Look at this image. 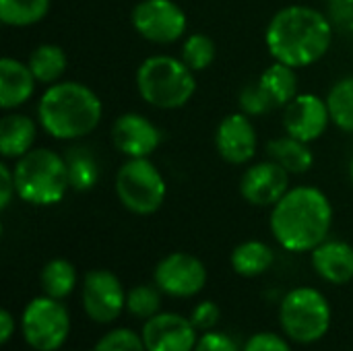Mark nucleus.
I'll list each match as a JSON object with an SVG mask.
<instances>
[{"label":"nucleus","mask_w":353,"mask_h":351,"mask_svg":"<svg viewBox=\"0 0 353 351\" xmlns=\"http://www.w3.org/2000/svg\"><path fill=\"white\" fill-rule=\"evenodd\" d=\"M308 145L310 143L285 134L267 143V155L290 174H306L314 166V153Z\"/></svg>","instance_id":"obj_20"},{"label":"nucleus","mask_w":353,"mask_h":351,"mask_svg":"<svg viewBox=\"0 0 353 351\" xmlns=\"http://www.w3.org/2000/svg\"><path fill=\"white\" fill-rule=\"evenodd\" d=\"M333 25L353 31V0H329V14Z\"/></svg>","instance_id":"obj_35"},{"label":"nucleus","mask_w":353,"mask_h":351,"mask_svg":"<svg viewBox=\"0 0 353 351\" xmlns=\"http://www.w3.org/2000/svg\"><path fill=\"white\" fill-rule=\"evenodd\" d=\"M240 112H244L246 116H263L269 114L275 103L271 101V97L267 95V91L261 87V83H250L240 91Z\"/></svg>","instance_id":"obj_31"},{"label":"nucleus","mask_w":353,"mask_h":351,"mask_svg":"<svg viewBox=\"0 0 353 351\" xmlns=\"http://www.w3.org/2000/svg\"><path fill=\"white\" fill-rule=\"evenodd\" d=\"M161 296L163 292L157 285H134L126 292V312L134 319L149 321L151 317L161 312Z\"/></svg>","instance_id":"obj_29"},{"label":"nucleus","mask_w":353,"mask_h":351,"mask_svg":"<svg viewBox=\"0 0 353 351\" xmlns=\"http://www.w3.org/2000/svg\"><path fill=\"white\" fill-rule=\"evenodd\" d=\"M66 166H68V178L70 188L77 192L91 190L99 180V166L93 157V153L85 147H70L64 153Z\"/></svg>","instance_id":"obj_25"},{"label":"nucleus","mask_w":353,"mask_h":351,"mask_svg":"<svg viewBox=\"0 0 353 351\" xmlns=\"http://www.w3.org/2000/svg\"><path fill=\"white\" fill-rule=\"evenodd\" d=\"M217 56V46L207 33H192L182 41V52L180 58L194 70H207Z\"/></svg>","instance_id":"obj_28"},{"label":"nucleus","mask_w":353,"mask_h":351,"mask_svg":"<svg viewBox=\"0 0 353 351\" xmlns=\"http://www.w3.org/2000/svg\"><path fill=\"white\" fill-rule=\"evenodd\" d=\"M219 319H221V312H219V306L211 300H203L199 302L192 312H190V321L192 325L199 329V333H207V331H215V327L219 325Z\"/></svg>","instance_id":"obj_32"},{"label":"nucleus","mask_w":353,"mask_h":351,"mask_svg":"<svg viewBox=\"0 0 353 351\" xmlns=\"http://www.w3.org/2000/svg\"><path fill=\"white\" fill-rule=\"evenodd\" d=\"M112 143L128 159L151 157L161 145V130L147 116L126 112L112 126Z\"/></svg>","instance_id":"obj_15"},{"label":"nucleus","mask_w":353,"mask_h":351,"mask_svg":"<svg viewBox=\"0 0 353 351\" xmlns=\"http://www.w3.org/2000/svg\"><path fill=\"white\" fill-rule=\"evenodd\" d=\"M331 124V112L327 99L314 93H298L283 108L285 134L304 143L319 141Z\"/></svg>","instance_id":"obj_13"},{"label":"nucleus","mask_w":353,"mask_h":351,"mask_svg":"<svg viewBox=\"0 0 353 351\" xmlns=\"http://www.w3.org/2000/svg\"><path fill=\"white\" fill-rule=\"evenodd\" d=\"M261 87L267 91L275 108H285L296 95H298V72L294 66H288L283 62L271 64L261 77H259Z\"/></svg>","instance_id":"obj_22"},{"label":"nucleus","mask_w":353,"mask_h":351,"mask_svg":"<svg viewBox=\"0 0 353 351\" xmlns=\"http://www.w3.org/2000/svg\"><path fill=\"white\" fill-rule=\"evenodd\" d=\"M103 116L99 95L77 81L48 85L37 103L39 126L58 141H79L91 134Z\"/></svg>","instance_id":"obj_3"},{"label":"nucleus","mask_w":353,"mask_h":351,"mask_svg":"<svg viewBox=\"0 0 353 351\" xmlns=\"http://www.w3.org/2000/svg\"><path fill=\"white\" fill-rule=\"evenodd\" d=\"M17 197L33 207H52L64 201L70 190L68 166L64 155L39 147L17 159L14 168Z\"/></svg>","instance_id":"obj_4"},{"label":"nucleus","mask_w":353,"mask_h":351,"mask_svg":"<svg viewBox=\"0 0 353 351\" xmlns=\"http://www.w3.org/2000/svg\"><path fill=\"white\" fill-rule=\"evenodd\" d=\"M12 197H17L14 172L6 161H2L0 163V209L2 211L8 209V205L12 203Z\"/></svg>","instance_id":"obj_36"},{"label":"nucleus","mask_w":353,"mask_h":351,"mask_svg":"<svg viewBox=\"0 0 353 351\" xmlns=\"http://www.w3.org/2000/svg\"><path fill=\"white\" fill-rule=\"evenodd\" d=\"M77 269L70 261L66 259H52L50 263L43 265L41 275H39V283L46 296L56 298V300H64L68 298L74 288H77Z\"/></svg>","instance_id":"obj_24"},{"label":"nucleus","mask_w":353,"mask_h":351,"mask_svg":"<svg viewBox=\"0 0 353 351\" xmlns=\"http://www.w3.org/2000/svg\"><path fill=\"white\" fill-rule=\"evenodd\" d=\"M256 128L244 112L221 118L215 128V149L223 161L232 166H246L256 155Z\"/></svg>","instance_id":"obj_14"},{"label":"nucleus","mask_w":353,"mask_h":351,"mask_svg":"<svg viewBox=\"0 0 353 351\" xmlns=\"http://www.w3.org/2000/svg\"><path fill=\"white\" fill-rule=\"evenodd\" d=\"M52 0H0V21L8 27H31L43 21Z\"/></svg>","instance_id":"obj_26"},{"label":"nucleus","mask_w":353,"mask_h":351,"mask_svg":"<svg viewBox=\"0 0 353 351\" xmlns=\"http://www.w3.org/2000/svg\"><path fill=\"white\" fill-rule=\"evenodd\" d=\"M271 234L288 252H312L333 228V205L316 186L290 188L271 207Z\"/></svg>","instance_id":"obj_2"},{"label":"nucleus","mask_w":353,"mask_h":351,"mask_svg":"<svg viewBox=\"0 0 353 351\" xmlns=\"http://www.w3.org/2000/svg\"><path fill=\"white\" fill-rule=\"evenodd\" d=\"M116 197L134 215H153L168 197V184L159 168L149 159H126L116 174Z\"/></svg>","instance_id":"obj_7"},{"label":"nucleus","mask_w":353,"mask_h":351,"mask_svg":"<svg viewBox=\"0 0 353 351\" xmlns=\"http://www.w3.org/2000/svg\"><path fill=\"white\" fill-rule=\"evenodd\" d=\"M37 124L25 114H6L0 120V155L4 159H19L33 149Z\"/></svg>","instance_id":"obj_19"},{"label":"nucleus","mask_w":353,"mask_h":351,"mask_svg":"<svg viewBox=\"0 0 353 351\" xmlns=\"http://www.w3.org/2000/svg\"><path fill=\"white\" fill-rule=\"evenodd\" d=\"M350 178H352V182H353V157H352V163H350Z\"/></svg>","instance_id":"obj_38"},{"label":"nucleus","mask_w":353,"mask_h":351,"mask_svg":"<svg viewBox=\"0 0 353 351\" xmlns=\"http://www.w3.org/2000/svg\"><path fill=\"white\" fill-rule=\"evenodd\" d=\"M327 106L331 112V122L345 132H353V77L339 79L331 87Z\"/></svg>","instance_id":"obj_27"},{"label":"nucleus","mask_w":353,"mask_h":351,"mask_svg":"<svg viewBox=\"0 0 353 351\" xmlns=\"http://www.w3.org/2000/svg\"><path fill=\"white\" fill-rule=\"evenodd\" d=\"M137 33L151 43H174L188 27L186 12L174 0H141L130 14Z\"/></svg>","instance_id":"obj_9"},{"label":"nucleus","mask_w":353,"mask_h":351,"mask_svg":"<svg viewBox=\"0 0 353 351\" xmlns=\"http://www.w3.org/2000/svg\"><path fill=\"white\" fill-rule=\"evenodd\" d=\"M196 72L176 56H149L137 68V91L157 110L184 108L196 93Z\"/></svg>","instance_id":"obj_5"},{"label":"nucleus","mask_w":353,"mask_h":351,"mask_svg":"<svg viewBox=\"0 0 353 351\" xmlns=\"http://www.w3.org/2000/svg\"><path fill=\"white\" fill-rule=\"evenodd\" d=\"M14 331H17V321H14V317L10 314L8 308H2V310H0V343L6 345V343L12 339Z\"/></svg>","instance_id":"obj_37"},{"label":"nucleus","mask_w":353,"mask_h":351,"mask_svg":"<svg viewBox=\"0 0 353 351\" xmlns=\"http://www.w3.org/2000/svg\"><path fill=\"white\" fill-rule=\"evenodd\" d=\"M269 54L288 66L304 68L327 56L333 43L331 19L306 4H290L277 10L265 31Z\"/></svg>","instance_id":"obj_1"},{"label":"nucleus","mask_w":353,"mask_h":351,"mask_svg":"<svg viewBox=\"0 0 353 351\" xmlns=\"http://www.w3.org/2000/svg\"><path fill=\"white\" fill-rule=\"evenodd\" d=\"M37 79L27 62L4 56L0 60V108L4 112L25 106L35 93Z\"/></svg>","instance_id":"obj_18"},{"label":"nucleus","mask_w":353,"mask_h":351,"mask_svg":"<svg viewBox=\"0 0 353 351\" xmlns=\"http://www.w3.org/2000/svg\"><path fill=\"white\" fill-rule=\"evenodd\" d=\"M312 269L321 279L333 285H345L353 279V246L343 240H325L310 252Z\"/></svg>","instance_id":"obj_17"},{"label":"nucleus","mask_w":353,"mask_h":351,"mask_svg":"<svg viewBox=\"0 0 353 351\" xmlns=\"http://www.w3.org/2000/svg\"><path fill=\"white\" fill-rule=\"evenodd\" d=\"M242 351H292V348H290L288 337L271 333V331H263V333L252 335L244 343Z\"/></svg>","instance_id":"obj_33"},{"label":"nucleus","mask_w":353,"mask_h":351,"mask_svg":"<svg viewBox=\"0 0 353 351\" xmlns=\"http://www.w3.org/2000/svg\"><path fill=\"white\" fill-rule=\"evenodd\" d=\"M21 335L35 351H58L70 335V314L62 300L39 296L27 302L21 314Z\"/></svg>","instance_id":"obj_8"},{"label":"nucleus","mask_w":353,"mask_h":351,"mask_svg":"<svg viewBox=\"0 0 353 351\" xmlns=\"http://www.w3.org/2000/svg\"><path fill=\"white\" fill-rule=\"evenodd\" d=\"M81 302L85 314L97 325H110L126 310V290L116 273L93 269L83 277Z\"/></svg>","instance_id":"obj_10"},{"label":"nucleus","mask_w":353,"mask_h":351,"mask_svg":"<svg viewBox=\"0 0 353 351\" xmlns=\"http://www.w3.org/2000/svg\"><path fill=\"white\" fill-rule=\"evenodd\" d=\"M194 351H242V350L238 348V343H236L230 335H225V333H221V331H207V333H203V335L199 337Z\"/></svg>","instance_id":"obj_34"},{"label":"nucleus","mask_w":353,"mask_h":351,"mask_svg":"<svg viewBox=\"0 0 353 351\" xmlns=\"http://www.w3.org/2000/svg\"><path fill=\"white\" fill-rule=\"evenodd\" d=\"M155 285L170 298H194L207 285L205 263L188 252H172L163 257L153 271Z\"/></svg>","instance_id":"obj_11"},{"label":"nucleus","mask_w":353,"mask_h":351,"mask_svg":"<svg viewBox=\"0 0 353 351\" xmlns=\"http://www.w3.org/2000/svg\"><path fill=\"white\" fill-rule=\"evenodd\" d=\"M27 64H29L31 72L35 74L37 83L54 85L66 72L68 58H66V52L60 46H56V43H41V46H37L29 54Z\"/></svg>","instance_id":"obj_23"},{"label":"nucleus","mask_w":353,"mask_h":351,"mask_svg":"<svg viewBox=\"0 0 353 351\" xmlns=\"http://www.w3.org/2000/svg\"><path fill=\"white\" fill-rule=\"evenodd\" d=\"M230 263H232V269L240 277L252 279V277L267 273L273 267L275 252L269 244H265L261 240H246L232 250Z\"/></svg>","instance_id":"obj_21"},{"label":"nucleus","mask_w":353,"mask_h":351,"mask_svg":"<svg viewBox=\"0 0 353 351\" xmlns=\"http://www.w3.org/2000/svg\"><path fill=\"white\" fill-rule=\"evenodd\" d=\"M331 323V302L314 288H294L279 304V325L283 335L298 345H312L321 341L329 333Z\"/></svg>","instance_id":"obj_6"},{"label":"nucleus","mask_w":353,"mask_h":351,"mask_svg":"<svg viewBox=\"0 0 353 351\" xmlns=\"http://www.w3.org/2000/svg\"><path fill=\"white\" fill-rule=\"evenodd\" d=\"M290 172L273 159L250 166L240 180V194L254 207H273L290 190Z\"/></svg>","instance_id":"obj_16"},{"label":"nucleus","mask_w":353,"mask_h":351,"mask_svg":"<svg viewBox=\"0 0 353 351\" xmlns=\"http://www.w3.org/2000/svg\"><path fill=\"white\" fill-rule=\"evenodd\" d=\"M91 351H147L141 333H134L132 329H112L108 331Z\"/></svg>","instance_id":"obj_30"},{"label":"nucleus","mask_w":353,"mask_h":351,"mask_svg":"<svg viewBox=\"0 0 353 351\" xmlns=\"http://www.w3.org/2000/svg\"><path fill=\"white\" fill-rule=\"evenodd\" d=\"M141 337L147 351H194L199 329L190 317L178 312H159L145 321Z\"/></svg>","instance_id":"obj_12"}]
</instances>
